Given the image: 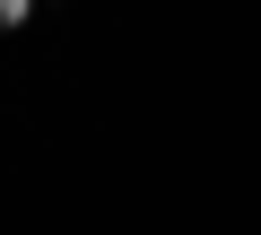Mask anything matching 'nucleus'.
I'll return each mask as SVG.
<instances>
[{
  "label": "nucleus",
  "mask_w": 261,
  "mask_h": 235,
  "mask_svg": "<svg viewBox=\"0 0 261 235\" xmlns=\"http://www.w3.org/2000/svg\"><path fill=\"white\" fill-rule=\"evenodd\" d=\"M27 18H35V0H0V35H18Z\"/></svg>",
  "instance_id": "obj_1"
}]
</instances>
